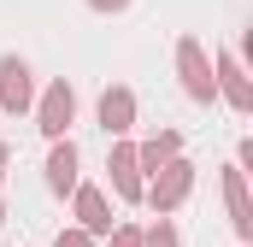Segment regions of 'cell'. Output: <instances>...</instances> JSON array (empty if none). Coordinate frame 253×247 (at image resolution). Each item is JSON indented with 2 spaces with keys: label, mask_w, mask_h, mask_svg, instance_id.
I'll return each instance as SVG.
<instances>
[{
  "label": "cell",
  "mask_w": 253,
  "mask_h": 247,
  "mask_svg": "<svg viewBox=\"0 0 253 247\" xmlns=\"http://www.w3.org/2000/svg\"><path fill=\"white\" fill-rule=\"evenodd\" d=\"M0 100H6V106H24V100H30V71L18 59L0 65Z\"/></svg>",
  "instance_id": "1"
},
{
  "label": "cell",
  "mask_w": 253,
  "mask_h": 247,
  "mask_svg": "<svg viewBox=\"0 0 253 247\" xmlns=\"http://www.w3.org/2000/svg\"><path fill=\"white\" fill-rule=\"evenodd\" d=\"M42 129H53V135H59L65 124H71V94H65V88H53V94H47V112H42Z\"/></svg>",
  "instance_id": "2"
},
{
  "label": "cell",
  "mask_w": 253,
  "mask_h": 247,
  "mask_svg": "<svg viewBox=\"0 0 253 247\" xmlns=\"http://www.w3.org/2000/svg\"><path fill=\"white\" fill-rule=\"evenodd\" d=\"M47 171H53V188H71V171H77V153H71V147H59Z\"/></svg>",
  "instance_id": "3"
},
{
  "label": "cell",
  "mask_w": 253,
  "mask_h": 247,
  "mask_svg": "<svg viewBox=\"0 0 253 247\" xmlns=\"http://www.w3.org/2000/svg\"><path fill=\"white\" fill-rule=\"evenodd\" d=\"M183 65H189V88H194V94H206L212 82L200 77V53H194V47H183Z\"/></svg>",
  "instance_id": "4"
},
{
  "label": "cell",
  "mask_w": 253,
  "mask_h": 247,
  "mask_svg": "<svg viewBox=\"0 0 253 247\" xmlns=\"http://www.w3.org/2000/svg\"><path fill=\"white\" fill-rule=\"evenodd\" d=\"M100 118H106V124H124V118H129V100H124V94H106Z\"/></svg>",
  "instance_id": "5"
},
{
  "label": "cell",
  "mask_w": 253,
  "mask_h": 247,
  "mask_svg": "<svg viewBox=\"0 0 253 247\" xmlns=\"http://www.w3.org/2000/svg\"><path fill=\"white\" fill-rule=\"evenodd\" d=\"M83 218H88L94 230H106V212H100V200H94V194H83Z\"/></svg>",
  "instance_id": "6"
}]
</instances>
